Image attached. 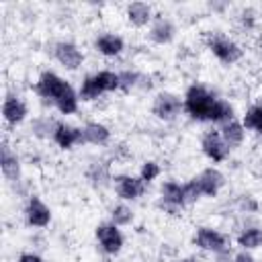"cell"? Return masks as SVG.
Listing matches in <instances>:
<instances>
[{"label":"cell","instance_id":"cell-1","mask_svg":"<svg viewBox=\"0 0 262 262\" xmlns=\"http://www.w3.org/2000/svg\"><path fill=\"white\" fill-rule=\"evenodd\" d=\"M35 92L41 98L51 100L61 115H72L78 111L80 94H76V90L55 72H43L35 84Z\"/></svg>","mask_w":262,"mask_h":262},{"label":"cell","instance_id":"cell-2","mask_svg":"<svg viewBox=\"0 0 262 262\" xmlns=\"http://www.w3.org/2000/svg\"><path fill=\"white\" fill-rule=\"evenodd\" d=\"M217 104H219V98L215 94H211L201 84H192L184 94V111L194 121H211L213 123Z\"/></svg>","mask_w":262,"mask_h":262},{"label":"cell","instance_id":"cell-3","mask_svg":"<svg viewBox=\"0 0 262 262\" xmlns=\"http://www.w3.org/2000/svg\"><path fill=\"white\" fill-rule=\"evenodd\" d=\"M117 88H119V74H115L111 70H102V72H96V74L84 78V82L80 86V98L96 100L98 96L113 92Z\"/></svg>","mask_w":262,"mask_h":262},{"label":"cell","instance_id":"cell-4","mask_svg":"<svg viewBox=\"0 0 262 262\" xmlns=\"http://www.w3.org/2000/svg\"><path fill=\"white\" fill-rule=\"evenodd\" d=\"M207 47H209V51L221 63H227V66L239 61V57H242V47L233 39H229L225 35H213V37H209Z\"/></svg>","mask_w":262,"mask_h":262},{"label":"cell","instance_id":"cell-5","mask_svg":"<svg viewBox=\"0 0 262 262\" xmlns=\"http://www.w3.org/2000/svg\"><path fill=\"white\" fill-rule=\"evenodd\" d=\"M184 108V100L174 92H160L154 98L151 113L162 121H174Z\"/></svg>","mask_w":262,"mask_h":262},{"label":"cell","instance_id":"cell-6","mask_svg":"<svg viewBox=\"0 0 262 262\" xmlns=\"http://www.w3.org/2000/svg\"><path fill=\"white\" fill-rule=\"evenodd\" d=\"M194 244L205 250V252H213V254H227L229 250V242L223 233H219L213 227H199L194 233Z\"/></svg>","mask_w":262,"mask_h":262},{"label":"cell","instance_id":"cell-7","mask_svg":"<svg viewBox=\"0 0 262 262\" xmlns=\"http://www.w3.org/2000/svg\"><path fill=\"white\" fill-rule=\"evenodd\" d=\"M96 239H98L102 252H106L111 256L119 254L123 250V242H125L119 225H115V223H100L96 227Z\"/></svg>","mask_w":262,"mask_h":262},{"label":"cell","instance_id":"cell-8","mask_svg":"<svg viewBox=\"0 0 262 262\" xmlns=\"http://www.w3.org/2000/svg\"><path fill=\"white\" fill-rule=\"evenodd\" d=\"M201 149H203V154H205L211 162H215V164L223 162V160L229 156V147H227V143L223 141L221 131H207V133L203 135V139H201Z\"/></svg>","mask_w":262,"mask_h":262},{"label":"cell","instance_id":"cell-9","mask_svg":"<svg viewBox=\"0 0 262 262\" xmlns=\"http://www.w3.org/2000/svg\"><path fill=\"white\" fill-rule=\"evenodd\" d=\"M115 190L123 201H135L145 192V182L137 176H115Z\"/></svg>","mask_w":262,"mask_h":262},{"label":"cell","instance_id":"cell-10","mask_svg":"<svg viewBox=\"0 0 262 262\" xmlns=\"http://www.w3.org/2000/svg\"><path fill=\"white\" fill-rule=\"evenodd\" d=\"M160 207L170 211V213H178V209L184 207V199H182V184L174 182V180H168L160 186Z\"/></svg>","mask_w":262,"mask_h":262},{"label":"cell","instance_id":"cell-11","mask_svg":"<svg viewBox=\"0 0 262 262\" xmlns=\"http://www.w3.org/2000/svg\"><path fill=\"white\" fill-rule=\"evenodd\" d=\"M25 217L31 227H45L51 221V209L39 196H31L25 207Z\"/></svg>","mask_w":262,"mask_h":262},{"label":"cell","instance_id":"cell-12","mask_svg":"<svg viewBox=\"0 0 262 262\" xmlns=\"http://www.w3.org/2000/svg\"><path fill=\"white\" fill-rule=\"evenodd\" d=\"M55 59L66 70H78L82 66V61H84V55H82V51L74 43L61 41V43L55 45Z\"/></svg>","mask_w":262,"mask_h":262},{"label":"cell","instance_id":"cell-13","mask_svg":"<svg viewBox=\"0 0 262 262\" xmlns=\"http://www.w3.org/2000/svg\"><path fill=\"white\" fill-rule=\"evenodd\" d=\"M53 141L61 147V149H70L74 145H82L84 143V135L82 129L68 125V123H57L55 131H53Z\"/></svg>","mask_w":262,"mask_h":262},{"label":"cell","instance_id":"cell-14","mask_svg":"<svg viewBox=\"0 0 262 262\" xmlns=\"http://www.w3.org/2000/svg\"><path fill=\"white\" fill-rule=\"evenodd\" d=\"M0 170H2V176L8 182H18V178H20V160L8 147V143H2V147H0Z\"/></svg>","mask_w":262,"mask_h":262},{"label":"cell","instance_id":"cell-15","mask_svg":"<svg viewBox=\"0 0 262 262\" xmlns=\"http://www.w3.org/2000/svg\"><path fill=\"white\" fill-rule=\"evenodd\" d=\"M194 180L199 182V188H201L203 196H215V194L221 190V186L225 184V176H223L217 168H207V170H203Z\"/></svg>","mask_w":262,"mask_h":262},{"label":"cell","instance_id":"cell-16","mask_svg":"<svg viewBox=\"0 0 262 262\" xmlns=\"http://www.w3.org/2000/svg\"><path fill=\"white\" fill-rule=\"evenodd\" d=\"M27 104L18 98V96H14V94H8L6 98H4V102H2V117H4V121L8 123V125H18V123H23L25 119H27Z\"/></svg>","mask_w":262,"mask_h":262},{"label":"cell","instance_id":"cell-17","mask_svg":"<svg viewBox=\"0 0 262 262\" xmlns=\"http://www.w3.org/2000/svg\"><path fill=\"white\" fill-rule=\"evenodd\" d=\"M174 33H176V27L170 18L166 16H158L154 18L151 27H149V39L158 45H164V43H170L174 39Z\"/></svg>","mask_w":262,"mask_h":262},{"label":"cell","instance_id":"cell-18","mask_svg":"<svg viewBox=\"0 0 262 262\" xmlns=\"http://www.w3.org/2000/svg\"><path fill=\"white\" fill-rule=\"evenodd\" d=\"M94 47L98 53H102L106 57H117L125 49V41L115 33H102L100 37H96Z\"/></svg>","mask_w":262,"mask_h":262},{"label":"cell","instance_id":"cell-19","mask_svg":"<svg viewBox=\"0 0 262 262\" xmlns=\"http://www.w3.org/2000/svg\"><path fill=\"white\" fill-rule=\"evenodd\" d=\"M82 135H84V143H92V145H104L111 139V131L102 123H86L82 127Z\"/></svg>","mask_w":262,"mask_h":262},{"label":"cell","instance_id":"cell-20","mask_svg":"<svg viewBox=\"0 0 262 262\" xmlns=\"http://www.w3.org/2000/svg\"><path fill=\"white\" fill-rule=\"evenodd\" d=\"M127 18L133 27H145L154 16H151V6L147 2H131L127 6Z\"/></svg>","mask_w":262,"mask_h":262},{"label":"cell","instance_id":"cell-21","mask_svg":"<svg viewBox=\"0 0 262 262\" xmlns=\"http://www.w3.org/2000/svg\"><path fill=\"white\" fill-rule=\"evenodd\" d=\"M244 135H246V129H244V125L237 123V121H229V123H225V125L221 127V137H223V141L227 143L229 149L239 147L242 141H244Z\"/></svg>","mask_w":262,"mask_h":262},{"label":"cell","instance_id":"cell-22","mask_svg":"<svg viewBox=\"0 0 262 262\" xmlns=\"http://www.w3.org/2000/svg\"><path fill=\"white\" fill-rule=\"evenodd\" d=\"M137 86H141V88H151V82H149V78H145V76H141V74H137V72H131V70L119 72V88H121V90L129 92V90H133V88H137Z\"/></svg>","mask_w":262,"mask_h":262},{"label":"cell","instance_id":"cell-23","mask_svg":"<svg viewBox=\"0 0 262 262\" xmlns=\"http://www.w3.org/2000/svg\"><path fill=\"white\" fill-rule=\"evenodd\" d=\"M237 246H242L244 250H256L262 246V229L252 225V227H246L237 233Z\"/></svg>","mask_w":262,"mask_h":262},{"label":"cell","instance_id":"cell-24","mask_svg":"<svg viewBox=\"0 0 262 262\" xmlns=\"http://www.w3.org/2000/svg\"><path fill=\"white\" fill-rule=\"evenodd\" d=\"M242 125H244V129H252L262 137V104L250 106L242 119Z\"/></svg>","mask_w":262,"mask_h":262},{"label":"cell","instance_id":"cell-25","mask_svg":"<svg viewBox=\"0 0 262 262\" xmlns=\"http://www.w3.org/2000/svg\"><path fill=\"white\" fill-rule=\"evenodd\" d=\"M88 180L94 184V186H104L108 180H111V174H108V164H92L88 168Z\"/></svg>","mask_w":262,"mask_h":262},{"label":"cell","instance_id":"cell-26","mask_svg":"<svg viewBox=\"0 0 262 262\" xmlns=\"http://www.w3.org/2000/svg\"><path fill=\"white\" fill-rule=\"evenodd\" d=\"M111 223H115V225H129L131 221H133V211H131V207H127V205H115L113 207V211H111Z\"/></svg>","mask_w":262,"mask_h":262},{"label":"cell","instance_id":"cell-27","mask_svg":"<svg viewBox=\"0 0 262 262\" xmlns=\"http://www.w3.org/2000/svg\"><path fill=\"white\" fill-rule=\"evenodd\" d=\"M55 125L57 123H53V121H49L47 117H39V119H35L33 121V133L35 135H39V137H47V135H51L53 137V131H55Z\"/></svg>","mask_w":262,"mask_h":262},{"label":"cell","instance_id":"cell-28","mask_svg":"<svg viewBox=\"0 0 262 262\" xmlns=\"http://www.w3.org/2000/svg\"><path fill=\"white\" fill-rule=\"evenodd\" d=\"M203 196L201 188H199V182L192 178L190 182L182 184V199H184V205H190V203H196L199 199Z\"/></svg>","mask_w":262,"mask_h":262},{"label":"cell","instance_id":"cell-29","mask_svg":"<svg viewBox=\"0 0 262 262\" xmlns=\"http://www.w3.org/2000/svg\"><path fill=\"white\" fill-rule=\"evenodd\" d=\"M160 172H162L160 164L149 160V162H143V166H141V170H139V178H141L145 184H149L151 180H156V178L160 176Z\"/></svg>","mask_w":262,"mask_h":262},{"label":"cell","instance_id":"cell-30","mask_svg":"<svg viewBox=\"0 0 262 262\" xmlns=\"http://www.w3.org/2000/svg\"><path fill=\"white\" fill-rule=\"evenodd\" d=\"M239 207H242V211H246V213L258 211V203H256L252 196H242V199H239Z\"/></svg>","mask_w":262,"mask_h":262},{"label":"cell","instance_id":"cell-31","mask_svg":"<svg viewBox=\"0 0 262 262\" xmlns=\"http://www.w3.org/2000/svg\"><path fill=\"white\" fill-rule=\"evenodd\" d=\"M231 262H256V258L248 252V250H242V252H237L235 256H233V260Z\"/></svg>","mask_w":262,"mask_h":262},{"label":"cell","instance_id":"cell-32","mask_svg":"<svg viewBox=\"0 0 262 262\" xmlns=\"http://www.w3.org/2000/svg\"><path fill=\"white\" fill-rule=\"evenodd\" d=\"M18 262H45V260H43L41 256L33 254V252H25V254L18 256Z\"/></svg>","mask_w":262,"mask_h":262},{"label":"cell","instance_id":"cell-33","mask_svg":"<svg viewBox=\"0 0 262 262\" xmlns=\"http://www.w3.org/2000/svg\"><path fill=\"white\" fill-rule=\"evenodd\" d=\"M217 262H229V260L225 258V254H219V260H217Z\"/></svg>","mask_w":262,"mask_h":262},{"label":"cell","instance_id":"cell-34","mask_svg":"<svg viewBox=\"0 0 262 262\" xmlns=\"http://www.w3.org/2000/svg\"><path fill=\"white\" fill-rule=\"evenodd\" d=\"M180 262H194L192 258H186V260H180Z\"/></svg>","mask_w":262,"mask_h":262}]
</instances>
